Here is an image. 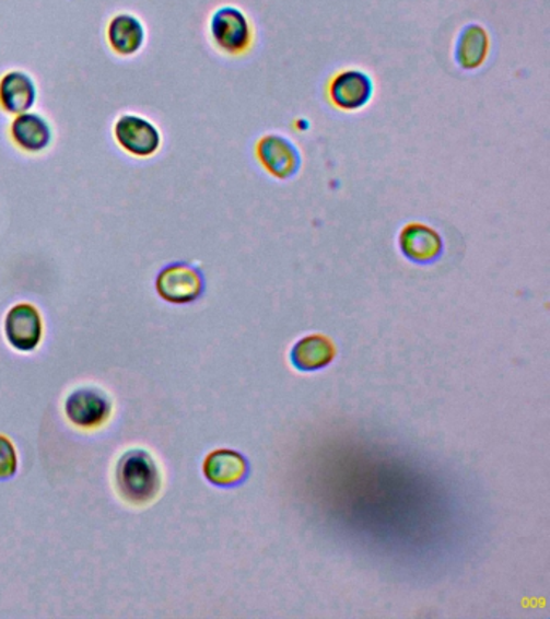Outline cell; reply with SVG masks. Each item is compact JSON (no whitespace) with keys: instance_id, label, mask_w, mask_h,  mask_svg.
<instances>
[{"instance_id":"1","label":"cell","mask_w":550,"mask_h":619,"mask_svg":"<svg viewBox=\"0 0 550 619\" xmlns=\"http://www.w3.org/2000/svg\"><path fill=\"white\" fill-rule=\"evenodd\" d=\"M117 484L120 495L134 505H144L161 491V472L154 458L144 451H131L117 466Z\"/></svg>"},{"instance_id":"3","label":"cell","mask_w":550,"mask_h":619,"mask_svg":"<svg viewBox=\"0 0 550 619\" xmlns=\"http://www.w3.org/2000/svg\"><path fill=\"white\" fill-rule=\"evenodd\" d=\"M114 136L127 154L149 159L161 151L162 135L157 126L141 115L125 114L115 121Z\"/></svg>"},{"instance_id":"13","label":"cell","mask_w":550,"mask_h":619,"mask_svg":"<svg viewBox=\"0 0 550 619\" xmlns=\"http://www.w3.org/2000/svg\"><path fill=\"white\" fill-rule=\"evenodd\" d=\"M203 475L212 484L227 486L237 484L247 475V462L243 455L234 451H215L207 455L203 460Z\"/></svg>"},{"instance_id":"15","label":"cell","mask_w":550,"mask_h":619,"mask_svg":"<svg viewBox=\"0 0 550 619\" xmlns=\"http://www.w3.org/2000/svg\"><path fill=\"white\" fill-rule=\"evenodd\" d=\"M335 343L326 336L312 335L301 339L292 349V363L301 372H315L325 369L335 359Z\"/></svg>"},{"instance_id":"2","label":"cell","mask_w":550,"mask_h":619,"mask_svg":"<svg viewBox=\"0 0 550 619\" xmlns=\"http://www.w3.org/2000/svg\"><path fill=\"white\" fill-rule=\"evenodd\" d=\"M210 36L223 54L243 56L253 47L254 28L243 10L223 5L210 16Z\"/></svg>"},{"instance_id":"16","label":"cell","mask_w":550,"mask_h":619,"mask_svg":"<svg viewBox=\"0 0 550 619\" xmlns=\"http://www.w3.org/2000/svg\"><path fill=\"white\" fill-rule=\"evenodd\" d=\"M16 465L19 460H16L15 447L5 435L0 434V479L12 478L15 475Z\"/></svg>"},{"instance_id":"12","label":"cell","mask_w":550,"mask_h":619,"mask_svg":"<svg viewBox=\"0 0 550 619\" xmlns=\"http://www.w3.org/2000/svg\"><path fill=\"white\" fill-rule=\"evenodd\" d=\"M107 43L117 56H136L145 44L144 23L132 13H117L108 22Z\"/></svg>"},{"instance_id":"8","label":"cell","mask_w":550,"mask_h":619,"mask_svg":"<svg viewBox=\"0 0 550 619\" xmlns=\"http://www.w3.org/2000/svg\"><path fill=\"white\" fill-rule=\"evenodd\" d=\"M399 247L409 260L426 265L433 264L441 257L444 241L434 227L413 221L400 231Z\"/></svg>"},{"instance_id":"9","label":"cell","mask_w":550,"mask_h":619,"mask_svg":"<svg viewBox=\"0 0 550 619\" xmlns=\"http://www.w3.org/2000/svg\"><path fill=\"white\" fill-rule=\"evenodd\" d=\"M10 138L20 151L26 154H40L52 144V126L34 112L15 115L9 128Z\"/></svg>"},{"instance_id":"6","label":"cell","mask_w":550,"mask_h":619,"mask_svg":"<svg viewBox=\"0 0 550 619\" xmlns=\"http://www.w3.org/2000/svg\"><path fill=\"white\" fill-rule=\"evenodd\" d=\"M5 338L13 349L20 352H33L43 339V318H40L39 310L28 302L13 305L7 312Z\"/></svg>"},{"instance_id":"14","label":"cell","mask_w":550,"mask_h":619,"mask_svg":"<svg viewBox=\"0 0 550 619\" xmlns=\"http://www.w3.org/2000/svg\"><path fill=\"white\" fill-rule=\"evenodd\" d=\"M489 54V34L478 23L464 26L455 44V62L464 70L483 67Z\"/></svg>"},{"instance_id":"11","label":"cell","mask_w":550,"mask_h":619,"mask_svg":"<svg viewBox=\"0 0 550 619\" xmlns=\"http://www.w3.org/2000/svg\"><path fill=\"white\" fill-rule=\"evenodd\" d=\"M66 413L74 427L91 430V428L101 427L108 420L110 405L97 390L81 389L68 397Z\"/></svg>"},{"instance_id":"4","label":"cell","mask_w":550,"mask_h":619,"mask_svg":"<svg viewBox=\"0 0 550 619\" xmlns=\"http://www.w3.org/2000/svg\"><path fill=\"white\" fill-rule=\"evenodd\" d=\"M206 281L202 273L192 265L176 264L166 265L155 279V289L163 301L169 304L185 305L196 302L202 295Z\"/></svg>"},{"instance_id":"10","label":"cell","mask_w":550,"mask_h":619,"mask_svg":"<svg viewBox=\"0 0 550 619\" xmlns=\"http://www.w3.org/2000/svg\"><path fill=\"white\" fill-rule=\"evenodd\" d=\"M36 98V83L26 71L10 70L0 78V108L5 114L15 117L32 112Z\"/></svg>"},{"instance_id":"7","label":"cell","mask_w":550,"mask_h":619,"mask_svg":"<svg viewBox=\"0 0 550 619\" xmlns=\"http://www.w3.org/2000/svg\"><path fill=\"white\" fill-rule=\"evenodd\" d=\"M329 98L339 110L356 112L373 97V81L360 70H344L329 83Z\"/></svg>"},{"instance_id":"5","label":"cell","mask_w":550,"mask_h":619,"mask_svg":"<svg viewBox=\"0 0 550 619\" xmlns=\"http://www.w3.org/2000/svg\"><path fill=\"white\" fill-rule=\"evenodd\" d=\"M256 155L265 172L280 182L294 178L302 166L297 145L281 135L261 136L256 144Z\"/></svg>"}]
</instances>
